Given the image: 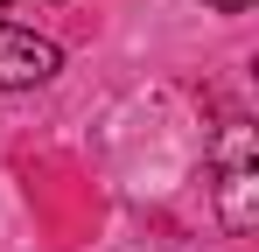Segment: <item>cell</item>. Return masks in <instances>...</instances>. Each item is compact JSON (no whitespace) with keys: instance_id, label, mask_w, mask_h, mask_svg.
Here are the masks:
<instances>
[{"instance_id":"1","label":"cell","mask_w":259,"mask_h":252,"mask_svg":"<svg viewBox=\"0 0 259 252\" xmlns=\"http://www.w3.org/2000/svg\"><path fill=\"white\" fill-rule=\"evenodd\" d=\"M259 161H252V133L245 126H231L224 140H217V217H224V231H252L259 224Z\"/></svg>"},{"instance_id":"2","label":"cell","mask_w":259,"mask_h":252,"mask_svg":"<svg viewBox=\"0 0 259 252\" xmlns=\"http://www.w3.org/2000/svg\"><path fill=\"white\" fill-rule=\"evenodd\" d=\"M63 70V49L35 28H14V21H0V91H35Z\"/></svg>"},{"instance_id":"3","label":"cell","mask_w":259,"mask_h":252,"mask_svg":"<svg viewBox=\"0 0 259 252\" xmlns=\"http://www.w3.org/2000/svg\"><path fill=\"white\" fill-rule=\"evenodd\" d=\"M203 7H217V14H245L252 0H203Z\"/></svg>"}]
</instances>
